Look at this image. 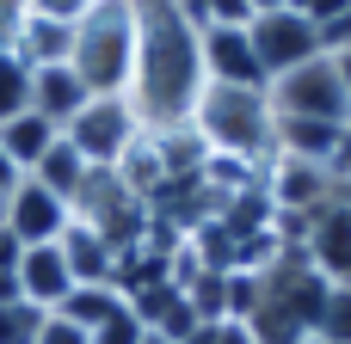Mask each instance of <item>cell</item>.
<instances>
[{
    "label": "cell",
    "instance_id": "4fadbf2b",
    "mask_svg": "<svg viewBox=\"0 0 351 344\" xmlns=\"http://www.w3.org/2000/svg\"><path fill=\"white\" fill-rule=\"evenodd\" d=\"M25 178H37L43 191H56V197H62V203L74 209V203L86 197V185H93V166L80 160V148H74L68 135H56V148H49V154H43V160H37V166H31Z\"/></svg>",
    "mask_w": 351,
    "mask_h": 344
},
{
    "label": "cell",
    "instance_id": "8fae6325",
    "mask_svg": "<svg viewBox=\"0 0 351 344\" xmlns=\"http://www.w3.org/2000/svg\"><path fill=\"white\" fill-rule=\"evenodd\" d=\"M93 92L80 86V74L68 68V62H49V68H31V111H43L56 129H68L74 117H80V105H86Z\"/></svg>",
    "mask_w": 351,
    "mask_h": 344
},
{
    "label": "cell",
    "instance_id": "484cf974",
    "mask_svg": "<svg viewBox=\"0 0 351 344\" xmlns=\"http://www.w3.org/2000/svg\"><path fill=\"white\" fill-rule=\"evenodd\" d=\"M346 12H351V0H315V6H308V18H315V31H327V25H339Z\"/></svg>",
    "mask_w": 351,
    "mask_h": 344
},
{
    "label": "cell",
    "instance_id": "d6a6232c",
    "mask_svg": "<svg viewBox=\"0 0 351 344\" xmlns=\"http://www.w3.org/2000/svg\"><path fill=\"white\" fill-rule=\"evenodd\" d=\"M284 6H290V12H308V6H315V0H284Z\"/></svg>",
    "mask_w": 351,
    "mask_h": 344
},
{
    "label": "cell",
    "instance_id": "7a4b0ae2",
    "mask_svg": "<svg viewBox=\"0 0 351 344\" xmlns=\"http://www.w3.org/2000/svg\"><path fill=\"white\" fill-rule=\"evenodd\" d=\"M191 129L204 135L210 154L247 160L259 172L278 154V111H271L265 86H216V80H204V92L191 105Z\"/></svg>",
    "mask_w": 351,
    "mask_h": 344
},
{
    "label": "cell",
    "instance_id": "d590c367",
    "mask_svg": "<svg viewBox=\"0 0 351 344\" xmlns=\"http://www.w3.org/2000/svg\"><path fill=\"white\" fill-rule=\"evenodd\" d=\"M296 344H327V339H315V332H308V339H296Z\"/></svg>",
    "mask_w": 351,
    "mask_h": 344
},
{
    "label": "cell",
    "instance_id": "f546056e",
    "mask_svg": "<svg viewBox=\"0 0 351 344\" xmlns=\"http://www.w3.org/2000/svg\"><path fill=\"white\" fill-rule=\"evenodd\" d=\"M333 62H339V80H346V92H351V49H327Z\"/></svg>",
    "mask_w": 351,
    "mask_h": 344
},
{
    "label": "cell",
    "instance_id": "30bf717a",
    "mask_svg": "<svg viewBox=\"0 0 351 344\" xmlns=\"http://www.w3.org/2000/svg\"><path fill=\"white\" fill-rule=\"evenodd\" d=\"M19 295L37 308V314H56L68 295H74V271H68V259H62V240L56 246H25V259H19Z\"/></svg>",
    "mask_w": 351,
    "mask_h": 344
},
{
    "label": "cell",
    "instance_id": "d4e9b609",
    "mask_svg": "<svg viewBox=\"0 0 351 344\" xmlns=\"http://www.w3.org/2000/svg\"><path fill=\"white\" fill-rule=\"evenodd\" d=\"M210 344H259L247 320H210Z\"/></svg>",
    "mask_w": 351,
    "mask_h": 344
},
{
    "label": "cell",
    "instance_id": "836d02e7",
    "mask_svg": "<svg viewBox=\"0 0 351 344\" xmlns=\"http://www.w3.org/2000/svg\"><path fill=\"white\" fill-rule=\"evenodd\" d=\"M6 37H12V18H6V12H0V43H6Z\"/></svg>",
    "mask_w": 351,
    "mask_h": 344
},
{
    "label": "cell",
    "instance_id": "2e32d148",
    "mask_svg": "<svg viewBox=\"0 0 351 344\" xmlns=\"http://www.w3.org/2000/svg\"><path fill=\"white\" fill-rule=\"evenodd\" d=\"M123 308H130V295H123L117 283H74V295H68L56 314L74 320L80 332H99V326H105L111 314H123Z\"/></svg>",
    "mask_w": 351,
    "mask_h": 344
},
{
    "label": "cell",
    "instance_id": "cb8c5ba5",
    "mask_svg": "<svg viewBox=\"0 0 351 344\" xmlns=\"http://www.w3.org/2000/svg\"><path fill=\"white\" fill-rule=\"evenodd\" d=\"M253 6L247 0H204V25H247Z\"/></svg>",
    "mask_w": 351,
    "mask_h": 344
},
{
    "label": "cell",
    "instance_id": "5b68a950",
    "mask_svg": "<svg viewBox=\"0 0 351 344\" xmlns=\"http://www.w3.org/2000/svg\"><path fill=\"white\" fill-rule=\"evenodd\" d=\"M74 148H80V160L93 166V172H111L123 154H130V142L142 135V117H136V105L117 92V98H86L80 105V117L62 129Z\"/></svg>",
    "mask_w": 351,
    "mask_h": 344
},
{
    "label": "cell",
    "instance_id": "ac0fdd59",
    "mask_svg": "<svg viewBox=\"0 0 351 344\" xmlns=\"http://www.w3.org/2000/svg\"><path fill=\"white\" fill-rule=\"evenodd\" d=\"M19 111H31V62L12 43H0V123Z\"/></svg>",
    "mask_w": 351,
    "mask_h": 344
},
{
    "label": "cell",
    "instance_id": "9c48e42d",
    "mask_svg": "<svg viewBox=\"0 0 351 344\" xmlns=\"http://www.w3.org/2000/svg\"><path fill=\"white\" fill-rule=\"evenodd\" d=\"M197 55H204V80H216V86H265L247 25H204Z\"/></svg>",
    "mask_w": 351,
    "mask_h": 344
},
{
    "label": "cell",
    "instance_id": "8992f818",
    "mask_svg": "<svg viewBox=\"0 0 351 344\" xmlns=\"http://www.w3.org/2000/svg\"><path fill=\"white\" fill-rule=\"evenodd\" d=\"M247 37H253V55H259L265 86H271L278 74H290V68H302V62H315V55L327 49L321 31H315V18H308V12H290V6L247 18Z\"/></svg>",
    "mask_w": 351,
    "mask_h": 344
},
{
    "label": "cell",
    "instance_id": "44dd1931",
    "mask_svg": "<svg viewBox=\"0 0 351 344\" xmlns=\"http://www.w3.org/2000/svg\"><path fill=\"white\" fill-rule=\"evenodd\" d=\"M86 339H93V344H142V339H148V326L136 320V308H123V314H111V320H105L99 332H86Z\"/></svg>",
    "mask_w": 351,
    "mask_h": 344
},
{
    "label": "cell",
    "instance_id": "d6986e66",
    "mask_svg": "<svg viewBox=\"0 0 351 344\" xmlns=\"http://www.w3.org/2000/svg\"><path fill=\"white\" fill-rule=\"evenodd\" d=\"M315 339L351 344V283H333V295H327V308H321V320H315Z\"/></svg>",
    "mask_w": 351,
    "mask_h": 344
},
{
    "label": "cell",
    "instance_id": "6da1fadb",
    "mask_svg": "<svg viewBox=\"0 0 351 344\" xmlns=\"http://www.w3.org/2000/svg\"><path fill=\"white\" fill-rule=\"evenodd\" d=\"M136 6V74H130V105L142 129H173L191 123V105L204 92V55H197V25L173 0H130Z\"/></svg>",
    "mask_w": 351,
    "mask_h": 344
},
{
    "label": "cell",
    "instance_id": "603a6c76",
    "mask_svg": "<svg viewBox=\"0 0 351 344\" xmlns=\"http://www.w3.org/2000/svg\"><path fill=\"white\" fill-rule=\"evenodd\" d=\"M86 6H93V0H25V12H37V18H62V25H74Z\"/></svg>",
    "mask_w": 351,
    "mask_h": 344
},
{
    "label": "cell",
    "instance_id": "e0dca14e",
    "mask_svg": "<svg viewBox=\"0 0 351 344\" xmlns=\"http://www.w3.org/2000/svg\"><path fill=\"white\" fill-rule=\"evenodd\" d=\"M346 129H351V123H346ZM346 129H333V123H308V117H278V154H296V160L327 166Z\"/></svg>",
    "mask_w": 351,
    "mask_h": 344
},
{
    "label": "cell",
    "instance_id": "52a82bcc",
    "mask_svg": "<svg viewBox=\"0 0 351 344\" xmlns=\"http://www.w3.org/2000/svg\"><path fill=\"white\" fill-rule=\"evenodd\" d=\"M302 252H308V265H315L327 283H351V191L346 185H333V197L308 215Z\"/></svg>",
    "mask_w": 351,
    "mask_h": 344
},
{
    "label": "cell",
    "instance_id": "7402d4cb",
    "mask_svg": "<svg viewBox=\"0 0 351 344\" xmlns=\"http://www.w3.org/2000/svg\"><path fill=\"white\" fill-rule=\"evenodd\" d=\"M31 344H93L74 320H62V314H43L37 320V332H31Z\"/></svg>",
    "mask_w": 351,
    "mask_h": 344
},
{
    "label": "cell",
    "instance_id": "83f0119b",
    "mask_svg": "<svg viewBox=\"0 0 351 344\" xmlns=\"http://www.w3.org/2000/svg\"><path fill=\"white\" fill-rule=\"evenodd\" d=\"M12 185H19V166L0 154V209H6V197H12Z\"/></svg>",
    "mask_w": 351,
    "mask_h": 344
},
{
    "label": "cell",
    "instance_id": "e575fe53",
    "mask_svg": "<svg viewBox=\"0 0 351 344\" xmlns=\"http://www.w3.org/2000/svg\"><path fill=\"white\" fill-rule=\"evenodd\" d=\"M142 344H173V339H160V332H148V339H142Z\"/></svg>",
    "mask_w": 351,
    "mask_h": 344
},
{
    "label": "cell",
    "instance_id": "7c38bea8",
    "mask_svg": "<svg viewBox=\"0 0 351 344\" xmlns=\"http://www.w3.org/2000/svg\"><path fill=\"white\" fill-rule=\"evenodd\" d=\"M62 259H68V271H74V283H117V246L93 228V222H68V234H62Z\"/></svg>",
    "mask_w": 351,
    "mask_h": 344
},
{
    "label": "cell",
    "instance_id": "f1b7e54d",
    "mask_svg": "<svg viewBox=\"0 0 351 344\" xmlns=\"http://www.w3.org/2000/svg\"><path fill=\"white\" fill-rule=\"evenodd\" d=\"M0 302H25V295H19V277H12V271H0Z\"/></svg>",
    "mask_w": 351,
    "mask_h": 344
},
{
    "label": "cell",
    "instance_id": "4dcf8cb0",
    "mask_svg": "<svg viewBox=\"0 0 351 344\" xmlns=\"http://www.w3.org/2000/svg\"><path fill=\"white\" fill-rule=\"evenodd\" d=\"M247 6H253V18H259V12H278L284 0H247Z\"/></svg>",
    "mask_w": 351,
    "mask_h": 344
},
{
    "label": "cell",
    "instance_id": "5bb4252c",
    "mask_svg": "<svg viewBox=\"0 0 351 344\" xmlns=\"http://www.w3.org/2000/svg\"><path fill=\"white\" fill-rule=\"evenodd\" d=\"M31 68H49V62H68V43H74V25L62 18H37V12H19L12 18V37H6Z\"/></svg>",
    "mask_w": 351,
    "mask_h": 344
},
{
    "label": "cell",
    "instance_id": "ffe728a7",
    "mask_svg": "<svg viewBox=\"0 0 351 344\" xmlns=\"http://www.w3.org/2000/svg\"><path fill=\"white\" fill-rule=\"evenodd\" d=\"M37 308L31 302H0V344H31V332H37Z\"/></svg>",
    "mask_w": 351,
    "mask_h": 344
},
{
    "label": "cell",
    "instance_id": "ba28073f",
    "mask_svg": "<svg viewBox=\"0 0 351 344\" xmlns=\"http://www.w3.org/2000/svg\"><path fill=\"white\" fill-rule=\"evenodd\" d=\"M0 222L12 228V240H19V246H56V240L68 234L74 209H68L56 191H43L37 178H19V185H12V197H6V209H0Z\"/></svg>",
    "mask_w": 351,
    "mask_h": 344
},
{
    "label": "cell",
    "instance_id": "9a60e30c",
    "mask_svg": "<svg viewBox=\"0 0 351 344\" xmlns=\"http://www.w3.org/2000/svg\"><path fill=\"white\" fill-rule=\"evenodd\" d=\"M56 135H62V129H56L43 111H19V117H6V123H0V154H6V160L19 166V178H25V172L56 148Z\"/></svg>",
    "mask_w": 351,
    "mask_h": 344
},
{
    "label": "cell",
    "instance_id": "4316f807",
    "mask_svg": "<svg viewBox=\"0 0 351 344\" xmlns=\"http://www.w3.org/2000/svg\"><path fill=\"white\" fill-rule=\"evenodd\" d=\"M19 259H25V246L12 240V228L0 222V271H19Z\"/></svg>",
    "mask_w": 351,
    "mask_h": 344
},
{
    "label": "cell",
    "instance_id": "1f68e13d",
    "mask_svg": "<svg viewBox=\"0 0 351 344\" xmlns=\"http://www.w3.org/2000/svg\"><path fill=\"white\" fill-rule=\"evenodd\" d=\"M0 12H6V18H19V12H25V0H0Z\"/></svg>",
    "mask_w": 351,
    "mask_h": 344
},
{
    "label": "cell",
    "instance_id": "3957f363",
    "mask_svg": "<svg viewBox=\"0 0 351 344\" xmlns=\"http://www.w3.org/2000/svg\"><path fill=\"white\" fill-rule=\"evenodd\" d=\"M68 68L80 74V86L93 98H130V74H136V6L130 0H93L74 18V43H68Z\"/></svg>",
    "mask_w": 351,
    "mask_h": 344
},
{
    "label": "cell",
    "instance_id": "277c9868",
    "mask_svg": "<svg viewBox=\"0 0 351 344\" xmlns=\"http://www.w3.org/2000/svg\"><path fill=\"white\" fill-rule=\"evenodd\" d=\"M265 98H271L278 117H308V123H333V129H346V123H351V92H346L339 62H333L327 49H321L315 62L278 74V80L265 86Z\"/></svg>",
    "mask_w": 351,
    "mask_h": 344
}]
</instances>
